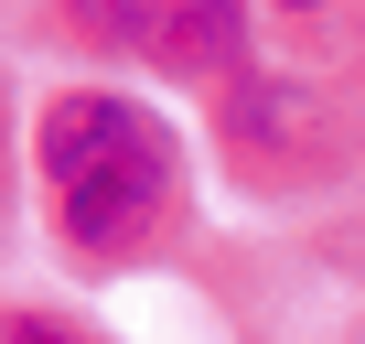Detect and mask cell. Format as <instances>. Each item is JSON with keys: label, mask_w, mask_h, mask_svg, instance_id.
Instances as JSON below:
<instances>
[{"label": "cell", "mask_w": 365, "mask_h": 344, "mask_svg": "<svg viewBox=\"0 0 365 344\" xmlns=\"http://www.w3.org/2000/svg\"><path fill=\"white\" fill-rule=\"evenodd\" d=\"M33 172H43V205H54V237L76 258H129L161 205H172V129L140 108V97H108V86H76L43 108L33 129Z\"/></svg>", "instance_id": "cell-1"}, {"label": "cell", "mask_w": 365, "mask_h": 344, "mask_svg": "<svg viewBox=\"0 0 365 344\" xmlns=\"http://www.w3.org/2000/svg\"><path fill=\"white\" fill-rule=\"evenodd\" d=\"M140 44H150L172 76L215 86V76H237V54H247V0H150V11H140Z\"/></svg>", "instance_id": "cell-2"}, {"label": "cell", "mask_w": 365, "mask_h": 344, "mask_svg": "<svg viewBox=\"0 0 365 344\" xmlns=\"http://www.w3.org/2000/svg\"><path fill=\"white\" fill-rule=\"evenodd\" d=\"M0 344H97V333L65 312H0Z\"/></svg>", "instance_id": "cell-3"}, {"label": "cell", "mask_w": 365, "mask_h": 344, "mask_svg": "<svg viewBox=\"0 0 365 344\" xmlns=\"http://www.w3.org/2000/svg\"><path fill=\"white\" fill-rule=\"evenodd\" d=\"M76 33H108V44H140V0H76Z\"/></svg>", "instance_id": "cell-4"}, {"label": "cell", "mask_w": 365, "mask_h": 344, "mask_svg": "<svg viewBox=\"0 0 365 344\" xmlns=\"http://www.w3.org/2000/svg\"><path fill=\"white\" fill-rule=\"evenodd\" d=\"M279 11H312V0H279Z\"/></svg>", "instance_id": "cell-5"}]
</instances>
